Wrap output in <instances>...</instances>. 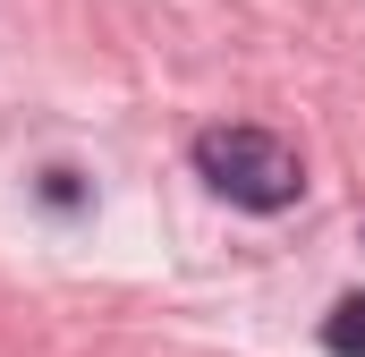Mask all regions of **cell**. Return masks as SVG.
Returning <instances> with one entry per match:
<instances>
[{
    "label": "cell",
    "instance_id": "1",
    "mask_svg": "<svg viewBox=\"0 0 365 357\" xmlns=\"http://www.w3.org/2000/svg\"><path fill=\"white\" fill-rule=\"evenodd\" d=\"M195 171H204V187L212 196H230V204H247V213H280V204H297V187H306V171H297V154L280 145L272 128H204L195 136Z\"/></svg>",
    "mask_w": 365,
    "mask_h": 357
},
{
    "label": "cell",
    "instance_id": "2",
    "mask_svg": "<svg viewBox=\"0 0 365 357\" xmlns=\"http://www.w3.org/2000/svg\"><path fill=\"white\" fill-rule=\"evenodd\" d=\"M323 349H331V357H365V289L331 306V323H323Z\"/></svg>",
    "mask_w": 365,
    "mask_h": 357
}]
</instances>
